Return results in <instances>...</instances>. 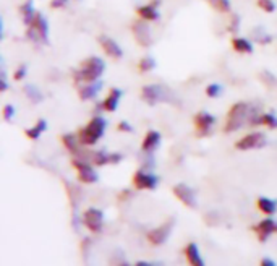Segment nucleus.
<instances>
[{"mask_svg": "<svg viewBox=\"0 0 277 266\" xmlns=\"http://www.w3.org/2000/svg\"><path fill=\"white\" fill-rule=\"evenodd\" d=\"M104 70H106V64L101 57H88L86 60H83L80 68H76L73 72V80L75 83H93L98 81L101 76L104 75Z\"/></svg>", "mask_w": 277, "mask_h": 266, "instance_id": "obj_1", "label": "nucleus"}, {"mask_svg": "<svg viewBox=\"0 0 277 266\" xmlns=\"http://www.w3.org/2000/svg\"><path fill=\"white\" fill-rule=\"evenodd\" d=\"M255 107H252V104L248 102H235L230 109H229V114H227V122L226 127H224V132L226 133H233L240 130L247 122H250V117H252Z\"/></svg>", "mask_w": 277, "mask_h": 266, "instance_id": "obj_2", "label": "nucleus"}, {"mask_svg": "<svg viewBox=\"0 0 277 266\" xmlns=\"http://www.w3.org/2000/svg\"><path fill=\"white\" fill-rule=\"evenodd\" d=\"M107 128V120L101 117V115H96L93 117L88 124H86L83 128H80V132H78V138H80V143L83 146H94L101 138L104 132H106Z\"/></svg>", "mask_w": 277, "mask_h": 266, "instance_id": "obj_3", "label": "nucleus"}, {"mask_svg": "<svg viewBox=\"0 0 277 266\" xmlns=\"http://www.w3.org/2000/svg\"><path fill=\"white\" fill-rule=\"evenodd\" d=\"M26 38L34 44H49V21L42 13H36V18L26 29Z\"/></svg>", "mask_w": 277, "mask_h": 266, "instance_id": "obj_4", "label": "nucleus"}, {"mask_svg": "<svg viewBox=\"0 0 277 266\" xmlns=\"http://www.w3.org/2000/svg\"><path fill=\"white\" fill-rule=\"evenodd\" d=\"M141 99L149 106L161 104V102H175L172 99L169 90L161 86V84H149V86H144L141 90Z\"/></svg>", "mask_w": 277, "mask_h": 266, "instance_id": "obj_5", "label": "nucleus"}, {"mask_svg": "<svg viewBox=\"0 0 277 266\" xmlns=\"http://www.w3.org/2000/svg\"><path fill=\"white\" fill-rule=\"evenodd\" d=\"M174 226H175V218H170L166 222H162V224L158 226L156 229H151L149 232L146 234V239H148V242L152 244V245L166 244L169 235L172 234V230H174Z\"/></svg>", "mask_w": 277, "mask_h": 266, "instance_id": "obj_6", "label": "nucleus"}, {"mask_svg": "<svg viewBox=\"0 0 277 266\" xmlns=\"http://www.w3.org/2000/svg\"><path fill=\"white\" fill-rule=\"evenodd\" d=\"M267 144V138L266 135L261 132H253V133H248L245 136L235 143V148L238 151H250V150H259V148H264Z\"/></svg>", "mask_w": 277, "mask_h": 266, "instance_id": "obj_7", "label": "nucleus"}, {"mask_svg": "<svg viewBox=\"0 0 277 266\" xmlns=\"http://www.w3.org/2000/svg\"><path fill=\"white\" fill-rule=\"evenodd\" d=\"M132 182H133V187L138 188V190H154L159 184V177L143 167V169H138L133 174Z\"/></svg>", "mask_w": 277, "mask_h": 266, "instance_id": "obj_8", "label": "nucleus"}, {"mask_svg": "<svg viewBox=\"0 0 277 266\" xmlns=\"http://www.w3.org/2000/svg\"><path fill=\"white\" fill-rule=\"evenodd\" d=\"M72 164L78 170V180H80L81 184L91 185V184H96L99 180V174L96 172V169H94L89 162H86L83 159H73Z\"/></svg>", "mask_w": 277, "mask_h": 266, "instance_id": "obj_9", "label": "nucleus"}, {"mask_svg": "<svg viewBox=\"0 0 277 266\" xmlns=\"http://www.w3.org/2000/svg\"><path fill=\"white\" fill-rule=\"evenodd\" d=\"M132 33H133V38L135 41L140 44L141 47H149L152 44V36H151V29L148 26L146 20H136L132 24Z\"/></svg>", "mask_w": 277, "mask_h": 266, "instance_id": "obj_10", "label": "nucleus"}, {"mask_svg": "<svg viewBox=\"0 0 277 266\" xmlns=\"http://www.w3.org/2000/svg\"><path fill=\"white\" fill-rule=\"evenodd\" d=\"M83 224L91 232L99 234L104 227V213L98 208H88L83 214Z\"/></svg>", "mask_w": 277, "mask_h": 266, "instance_id": "obj_11", "label": "nucleus"}, {"mask_svg": "<svg viewBox=\"0 0 277 266\" xmlns=\"http://www.w3.org/2000/svg\"><path fill=\"white\" fill-rule=\"evenodd\" d=\"M195 122V128H196V136H207L211 133L212 127L216 124V117L209 112H206V110H201V112H198L193 119Z\"/></svg>", "mask_w": 277, "mask_h": 266, "instance_id": "obj_12", "label": "nucleus"}, {"mask_svg": "<svg viewBox=\"0 0 277 266\" xmlns=\"http://www.w3.org/2000/svg\"><path fill=\"white\" fill-rule=\"evenodd\" d=\"M174 195L177 196V200L180 203H183L187 208L195 210L198 208V200H196V193L192 187H188L187 184H177L174 187Z\"/></svg>", "mask_w": 277, "mask_h": 266, "instance_id": "obj_13", "label": "nucleus"}, {"mask_svg": "<svg viewBox=\"0 0 277 266\" xmlns=\"http://www.w3.org/2000/svg\"><path fill=\"white\" fill-rule=\"evenodd\" d=\"M124 159V154L120 153H107V151H94L91 154L89 161L94 166H107V164H118Z\"/></svg>", "mask_w": 277, "mask_h": 266, "instance_id": "obj_14", "label": "nucleus"}, {"mask_svg": "<svg viewBox=\"0 0 277 266\" xmlns=\"http://www.w3.org/2000/svg\"><path fill=\"white\" fill-rule=\"evenodd\" d=\"M253 230L258 235L259 242H266L272 234H277V221H274L272 218L263 219L261 222H258L256 226H253Z\"/></svg>", "mask_w": 277, "mask_h": 266, "instance_id": "obj_15", "label": "nucleus"}, {"mask_svg": "<svg viewBox=\"0 0 277 266\" xmlns=\"http://www.w3.org/2000/svg\"><path fill=\"white\" fill-rule=\"evenodd\" d=\"M99 46L104 50V54L110 58H122L124 57V50H122V47H120V44L109 36H99Z\"/></svg>", "mask_w": 277, "mask_h": 266, "instance_id": "obj_16", "label": "nucleus"}, {"mask_svg": "<svg viewBox=\"0 0 277 266\" xmlns=\"http://www.w3.org/2000/svg\"><path fill=\"white\" fill-rule=\"evenodd\" d=\"M161 144V133L158 130H149L144 135V140L141 143V151L146 154H152Z\"/></svg>", "mask_w": 277, "mask_h": 266, "instance_id": "obj_17", "label": "nucleus"}, {"mask_svg": "<svg viewBox=\"0 0 277 266\" xmlns=\"http://www.w3.org/2000/svg\"><path fill=\"white\" fill-rule=\"evenodd\" d=\"M122 90H118V88H112L107 94V98L102 101V110H107V112H114V110L118 107L120 104V99H122Z\"/></svg>", "mask_w": 277, "mask_h": 266, "instance_id": "obj_18", "label": "nucleus"}, {"mask_svg": "<svg viewBox=\"0 0 277 266\" xmlns=\"http://www.w3.org/2000/svg\"><path fill=\"white\" fill-rule=\"evenodd\" d=\"M102 90V81H93V83H84L80 88V99L81 101H91L99 94V91Z\"/></svg>", "mask_w": 277, "mask_h": 266, "instance_id": "obj_19", "label": "nucleus"}, {"mask_svg": "<svg viewBox=\"0 0 277 266\" xmlns=\"http://www.w3.org/2000/svg\"><path fill=\"white\" fill-rule=\"evenodd\" d=\"M185 256H187V261L190 264H195V266H204V260L201 258V253H200V248L195 242H190L185 247Z\"/></svg>", "mask_w": 277, "mask_h": 266, "instance_id": "obj_20", "label": "nucleus"}, {"mask_svg": "<svg viewBox=\"0 0 277 266\" xmlns=\"http://www.w3.org/2000/svg\"><path fill=\"white\" fill-rule=\"evenodd\" d=\"M136 13H138V16H140L141 20H146V21H158L159 16H161L159 12H158V8L154 7V4L138 7Z\"/></svg>", "mask_w": 277, "mask_h": 266, "instance_id": "obj_21", "label": "nucleus"}, {"mask_svg": "<svg viewBox=\"0 0 277 266\" xmlns=\"http://www.w3.org/2000/svg\"><path fill=\"white\" fill-rule=\"evenodd\" d=\"M256 204H258V210L263 214H266V216H272V214L277 211V201L267 198V196H259Z\"/></svg>", "mask_w": 277, "mask_h": 266, "instance_id": "obj_22", "label": "nucleus"}, {"mask_svg": "<svg viewBox=\"0 0 277 266\" xmlns=\"http://www.w3.org/2000/svg\"><path fill=\"white\" fill-rule=\"evenodd\" d=\"M20 13H21V20L26 26H29L33 23V20L36 18V10H34V5H33V0H28L20 7Z\"/></svg>", "mask_w": 277, "mask_h": 266, "instance_id": "obj_23", "label": "nucleus"}, {"mask_svg": "<svg viewBox=\"0 0 277 266\" xmlns=\"http://www.w3.org/2000/svg\"><path fill=\"white\" fill-rule=\"evenodd\" d=\"M230 44H232V49L238 54H252L253 52V44L245 38H233Z\"/></svg>", "mask_w": 277, "mask_h": 266, "instance_id": "obj_24", "label": "nucleus"}, {"mask_svg": "<svg viewBox=\"0 0 277 266\" xmlns=\"http://www.w3.org/2000/svg\"><path fill=\"white\" fill-rule=\"evenodd\" d=\"M47 130V122L44 119H39L36 124H34L31 128H28V130H24V135L28 136L29 140H38L39 136L44 133Z\"/></svg>", "mask_w": 277, "mask_h": 266, "instance_id": "obj_25", "label": "nucleus"}, {"mask_svg": "<svg viewBox=\"0 0 277 266\" xmlns=\"http://www.w3.org/2000/svg\"><path fill=\"white\" fill-rule=\"evenodd\" d=\"M62 143L72 154H76L78 151H80V144L81 143H80V138H78V135H73V133L62 135Z\"/></svg>", "mask_w": 277, "mask_h": 266, "instance_id": "obj_26", "label": "nucleus"}, {"mask_svg": "<svg viewBox=\"0 0 277 266\" xmlns=\"http://www.w3.org/2000/svg\"><path fill=\"white\" fill-rule=\"evenodd\" d=\"M24 90V93H26V96L29 98V101L31 102H41L42 101V94H41V91H39V88L38 86H34V84H26V86L23 88Z\"/></svg>", "mask_w": 277, "mask_h": 266, "instance_id": "obj_27", "label": "nucleus"}, {"mask_svg": "<svg viewBox=\"0 0 277 266\" xmlns=\"http://www.w3.org/2000/svg\"><path fill=\"white\" fill-rule=\"evenodd\" d=\"M156 65H158V64H156V60L151 55H146V57H143L140 60V62H138V70L143 72V73H148V72L154 70Z\"/></svg>", "mask_w": 277, "mask_h": 266, "instance_id": "obj_28", "label": "nucleus"}, {"mask_svg": "<svg viewBox=\"0 0 277 266\" xmlns=\"http://www.w3.org/2000/svg\"><path fill=\"white\" fill-rule=\"evenodd\" d=\"M253 39L256 42H259V44L266 46V44H269V42L272 41V36H271V34H267L264 29H255L253 31Z\"/></svg>", "mask_w": 277, "mask_h": 266, "instance_id": "obj_29", "label": "nucleus"}, {"mask_svg": "<svg viewBox=\"0 0 277 266\" xmlns=\"http://www.w3.org/2000/svg\"><path fill=\"white\" fill-rule=\"evenodd\" d=\"M261 125H266L267 128H271V130H275L277 128V117L271 112H266L261 115Z\"/></svg>", "mask_w": 277, "mask_h": 266, "instance_id": "obj_30", "label": "nucleus"}, {"mask_svg": "<svg viewBox=\"0 0 277 266\" xmlns=\"http://www.w3.org/2000/svg\"><path fill=\"white\" fill-rule=\"evenodd\" d=\"M209 4L221 13L230 12V0H209Z\"/></svg>", "mask_w": 277, "mask_h": 266, "instance_id": "obj_31", "label": "nucleus"}, {"mask_svg": "<svg viewBox=\"0 0 277 266\" xmlns=\"http://www.w3.org/2000/svg\"><path fill=\"white\" fill-rule=\"evenodd\" d=\"M222 93V86L219 83H211V84H207V88H206V96L207 98H218L219 94Z\"/></svg>", "mask_w": 277, "mask_h": 266, "instance_id": "obj_32", "label": "nucleus"}, {"mask_svg": "<svg viewBox=\"0 0 277 266\" xmlns=\"http://www.w3.org/2000/svg\"><path fill=\"white\" fill-rule=\"evenodd\" d=\"M258 7L261 8V10H264L266 13H272L275 12V4L274 0H258Z\"/></svg>", "mask_w": 277, "mask_h": 266, "instance_id": "obj_33", "label": "nucleus"}, {"mask_svg": "<svg viewBox=\"0 0 277 266\" xmlns=\"http://www.w3.org/2000/svg\"><path fill=\"white\" fill-rule=\"evenodd\" d=\"M259 78H261L267 84V86H275V84H277V78L271 72H267V70H263L261 75H259Z\"/></svg>", "mask_w": 277, "mask_h": 266, "instance_id": "obj_34", "label": "nucleus"}, {"mask_svg": "<svg viewBox=\"0 0 277 266\" xmlns=\"http://www.w3.org/2000/svg\"><path fill=\"white\" fill-rule=\"evenodd\" d=\"M2 117H4V120H7V122H10V120L15 117V107L12 104H5L2 109Z\"/></svg>", "mask_w": 277, "mask_h": 266, "instance_id": "obj_35", "label": "nucleus"}, {"mask_svg": "<svg viewBox=\"0 0 277 266\" xmlns=\"http://www.w3.org/2000/svg\"><path fill=\"white\" fill-rule=\"evenodd\" d=\"M26 73H28V67H26V65L23 64V65H20V67L15 70V73H13V78H15L16 81H21V80H24Z\"/></svg>", "mask_w": 277, "mask_h": 266, "instance_id": "obj_36", "label": "nucleus"}, {"mask_svg": "<svg viewBox=\"0 0 277 266\" xmlns=\"http://www.w3.org/2000/svg\"><path fill=\"white\" fill-rule=\"evenodd\" d=\"M229 31L230 33H238L240 31V16L238 15H233L230 24H229Z\"/></svg>", "mask_w": 277, "mask_h": 266, "instance_id": "obj_37", "label": "nucleus"}, {"mask_svg": "<svg viewBox=\"0 0 277 266\" xmlns=\"http://www.w3.org/2000/svg\"><path fill=\"white\" fill-rule=\"evenodd\" d=\"M118 132H125V133H130V132H133V127L130 125L128 122H125V120H122V122L118 124Z\"/></svg>", "mask_w": 277, "mask_h": 266, "instance_id": "obj_38", "label": "nucleus"}, {"mask_svg": "<svg viewBox=\"0 0 277 266\" xmlns=\"http://www.w3.org/2000/svg\"><path fill=\"white\" fill-rule=\"evenodd\" d=\"M8 90V83H7V75H5V70H2L0 73V91H7Z\"/></svg>", "mask_w": 277, "mask_h": 266, "instance_id": "obj_39", "label": "nucleus"}, {"mask_svg": "<svg viewBox=\"0 0 277 266\" xmlns=\"http://www.w3.org/2000/svg\"><path fill=\"white\" fill-rule=\"evenodd\" d=\"M67 4H68V0H50V7L55 8V10L57 8H64Z\"/></svg>", "mask_w": 277, "mask_h": 266, "instance_id": "obj_40", "label": "nucleus"}, {"mask_svg": "<svg viewBox=\"0 0 277 266\" xmlns=\"http://www.w3.org/2000/svg\"><path fill=\"white\" fill-rule=\"evenodd\" d=\"M261 264L263 266H275V261L272 258H269V256H264V258L261 260Z\"/></svg>", "mask_w": 277, "mask_h": 266, "instance_id": "obj_41", "label": "nucleus"}]
</instances>
